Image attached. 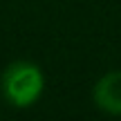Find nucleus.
<instances>
[{
	"label": "nucleus",
	"mask_w": 121,
	"mask_h": 121,
	"mask_svg": "<svg viewBox=\"0 0 121 121\" xmlns=\"http://www.w3.org/2000/svg\"><path fill=\"white\" fill-rule=\"evenodd\" d=\"M45 76L38 65L29 60H16L2 74V92L16 108H27L40 96Z\"/></svg>",
	"instance_id": "obj_1"
},
{
	"label": "nucleus",
	"mask_w": 121,
	"mask_h": 121,
	"mask_svg": "<svg viewBox=\"0 0 121 121\" xmlns=\"http://www.w3.org/2000/svg\"><path fill=\"white\" fill-rule=\"evenodd\" d=\"M94 103L108 114H121V69L108 72L94 85Z\"/></svg>",
	"instance_id": "obj_2"
}]
</instances>
